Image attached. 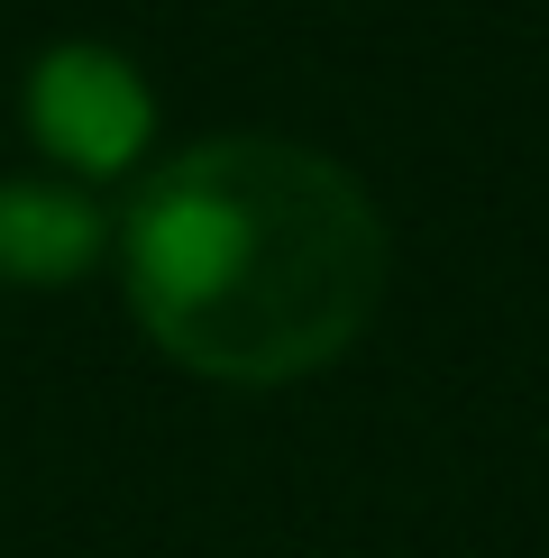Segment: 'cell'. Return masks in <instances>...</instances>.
Segmentation results:
<instances>
[{
    "label": "cell",
    "instance_id": "cell-1",
    "mask_svg": "<svg viewBox=\"0 0 549 558\" xmlns=\"http://www.w3.org/2000/svg\"><path fill=\"white\" fill-rule=\"evenodd\" d=\"M385 211L293 137H202L137 183L120 284L137 330L211 385H293L349 357L385 302Z\"/></svg>",
    "mask_w": 549,
    "mask_h": 558
},
{
    "label": "cell",
    "instance_id": "cell-3",
    "mask_svg": "<svg viewBox=\"0 0 549 558\" xmlns=\"http://www.w3.org/2000/svg\"><path fill=\"white\" fill-rule=\"evenodd\" d=\"M110 257V220L74 174H0V284H83Z\"/></svg>",
    "mask_w": 549,
    "mask_h": 558
},
{
    "label": "cell",
    "instance_id": "cell-2",
    "mask_svg": "<svg viewBox=\"0 0 549 558\" xmlns=\"http://www.w3.org/2000/svg\"><path fill=\"white\" fill-rule=\"evenodd\" d=\"M28 137L64 174H129L156 147V92L120 46L64 37L28 64Z\"/></svg>",
    "mask_w": 549,
    "mask_h": 558
}]
</instances>
